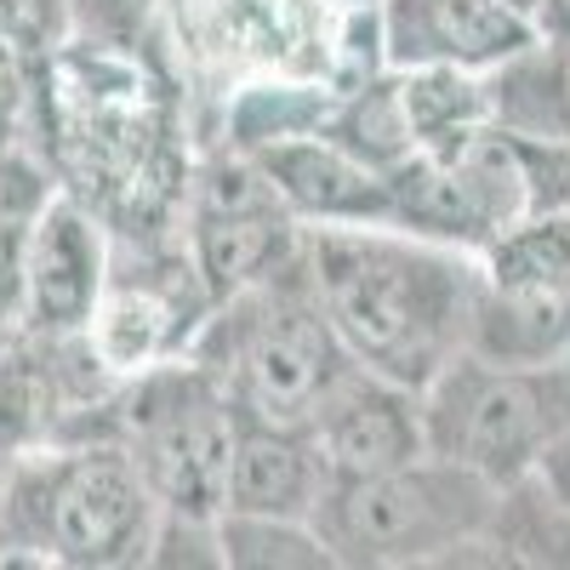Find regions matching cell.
<instances>
[{
	"mask_svg": "<svg viewBox=\"0 0 570 570\" xmlns=\"http://www.w3.org/2000/svg\"><path fill=\"white\" fill-rule=\"evenodd\" d=\"M160 502L120 440H69L0 462V559L120 570L155 548Z\"/></svg>",
	"mask_w": 570,
	"mask_h": 570,
	"instance_id": "cell-4",
	"label": "cell"
},
{
	"mask_svg": "<svg viewBox=\"0 0 570 570\" xmlns=\"http://www.w3.org/2000/svg\"><path fill=\"white\" fill-rule=\"evenodd\" d=\"M109 285V228L75 195L46 200L23 257V325L29 337H80Z\"/></svg>",
	"mask_w": 570,
	"mask_h": 570,
	"instance_id": "cell-12",
	"label": "cell"
},
{
	"mask_svg": "<svg viewBox=\"0 0 570 570\" xmlns=\"http://www.w3.org/2000/svg\"><path fill=\"white\" fill-rule=\"evenodd\" d=\"M183 354L217 376L240 416L274 428H308L354 371L337 325L320 303L303 246L268 279L234 292L228 303H212Z\"/></svg>",
	"mask_w": 570,
	"mask_h": 570,
	"instance_id": "cell-3",
	"label": "cell"
},
{
	"mask_svg": "<svg viewBox=\"0 0 570 570\" xmlns=\"http://www.w3.org/2000/svg\"><path fill=\"white\" fill-rule=\"evenodd\" d=\"M206 314H212V297L188 252H160L155 240H142V274H115V257H109V285L98 297L91 325L80 331V343L115 383H126V376L149 371L160 360H177L195 343Z\"/></svg>",
	"mask_w": 570,
	"mask_h": 570,
	"instance_id": "cell-10",
	"label": "cell"
},
{
	"mask_svg": "<svg viewBox=\"0 0 570 570\" xmlns=\"http://www.w3.org/2000/svg\"><path fill=\"white\" fill-rule=\"evenodd\" d=\"M325 485L320 451L308 428H274L240 416L228 462V502L223 513H257V519H308Z\"/></svg>",
	"mask_w": 570,
	"mask_h": 570,
	"instance_id": "cell-18",
	"label": "cell"
},
{
	"mask_svg": "<svg viewBox=\"0 0 570 570\" xmlns=\"http://www.w3.org/2000/svg\"><path fill=\"white\" fill-rule=\"evenodd\" d=\"M69 365H75V337H18L0 348V462L58 445L75 416L91 411L69 389Z\"/></svg>",
	"mask_w": 570,
	"mask_h": 570,
	"instance_id": "cell-16",
	"label": "cell"
},
{
	"mask_svg": "<svg viewBox=\"0 0 570 570\" xmlns=\"http://www.w3.org/2000/svg\"><path fill=\"white\" fill-rule=\"evenodd\" d=\"M183 252L195 263L200 285L212 303H228L234 292L268 279L285 257L303 246V223L274 206H252V212H183Z\"/></svg>",
	"mask_w": 570,
	"mask_h": 570,
	"instance_id": "cell-17",
	"label": "cell"
},
{
	"mask_svg": "<svg viewBox=\"0 0 570 570\" xmlns=\"http://www.w3.org/2000/svg\"><path fill=\"white\" fill-rule=\"evenodd\" d=\"M320 303L348 360L422 394L468 348L480 303V252L405 228H303Z\"/></svg>",
	"mask_w": 570,
	"mask_h": 570,
	"instance_id": "cell-2",
	"label": "cell"
},
{
	"mask_svg": "<svg viewBox=\"0 0 570 570\" xmlns=\"http://www.w3.org/2000/svg\"><path fill=\"white\" fill-rule=\"evenodd\" d=\"M58 195V177L23 149H0V325H23V257L29 234Z\"/></svg>",
	"mask_w": 570,
	"mask_h": 570,
	"instance_id": "cell-22",
	"label": "cell"
},
{
	"mask_svg": "<svg viewBox=\"0 0 570 570\" xmlns=\"http://www.w3.org/2000/svg\"><path fill=\"white\" fill-rule=\"evenodd\" d=\"M217 548L234 570H325L337 564L331 548L314 537L308 519H257V513H223Z\"/></svg>",
	"mask_w": 570,
	"mask_h": 570,
	"instance_id": "cell-24",
	"label": "cell"
},
{
	"mask_svg": "<svg viewBox=\"0 0 570 570\" xmlns=\"http://www.w3.org/2000/svg\"><path fill=\"white\" fill-rule=\"evenodd\" d=\"M308 440L320 451L325 480H365V473L405 468L428 451L422 394H411L400 383H383V376L354 365L348 383L308 422Z\"/></svg>",
	"mask_w": 570,
	"mask_h": 570,
	"instance_id": "cell-14",
	"label": "cell"
},
{
	"mask_svg": "<svg viewBox=\"0 0 570 570\" xmlns=\"http://www.w3.org/2000/svg\"><path fill=\"white\" fill-rule=\"evenodd\" d=\"M177 18L195 23V52L212 63H263L274 75L331 80L337 35L325 23V0H195Z\"/></svg>",
	"mask_w": 570,
	"mask_h": 570,
	"instance_id": "cell-13",
	"label": "cell"
},
{
	"mask_svg": "<svg viewBox=\"0 0 570 570\" xmlns=\"http://www.w3.org/2000/svg\"><path fill=\"white\" fill-rule=\"evenodd\" d=\"M257 166L303 228H389L394 217L389 171H371L320 131L268 142L257 149Z\"/></svg>",
	"mask_w": 570,
	"mask_h": 570,
	"instance_id": "cell-15",
	"label": "cell"
},
{
	"mask_svg": "<svg viewBox=\"0 0 570 570\" xmlns=\"http://www.w3.org/2000/svg\"><path fill=\"white\" fill-rule=\"evenodd\" d=\"M46 63L52 46L35 0H0V149H18L23 126L40 120Z\"/></svg>",
	"mask_w": 570,
	"mask_h": 570,
	"instance_id": "cell-23",
	"label": "cell"
},
{
	"mask_svg": "<svg viewBox=\"0 0 570 570\" xmlns=\"http://www.w3.org/2000/svg\"><path fill=\"white\" fill-rule=\"evenodd\" d=\"M389 228L485 252L513 223H525V171H519L513 137L485 126L451 155H411L400 171H389Z\"/></svg>",
	"mask_w": 570,
	"mask_h": 570,
	"instance_id": "cell-9",
	"label": "cell"
},
{
	"mask_svg": "<svg viewBox=\"0 0 570 570\" xmlns=\"http://www.w3.org/2000/svg\"><path fill=\"white\" fill-rule=\"evenodd\" d=\"M35 131L63 195H75L109 234L155 240L188 195L171 91L115 40L52 46Z\"/></svg>",
	"mask_w": 570,
	"mask_h": 570,
	"instance_id": "cell-1",
	"label": "cell"
},
{
	"mask_svg": "<svg viewBox=\"0 0 570 570\" xmlns=\"http://www.w3.org/2000/svg\"><path fill=\"white\" fill-rule=\"evenodd\" d=\"M400 104L416 137V155H451L473 131L497 126L491 115V80L473 69H394Z\"/></svg>",
	"mask_w": 570,
	"mask_h": 570,
	"instance_id": "cell-19",
	"label": "cell"
},
{
	"mask_svg": "<svg viewBox=\"0 0 570 570\" xmlns=\"http://www.w3.org/2000/svg\"><path fill=\"white\" fill-rule=\"evenodd\" d=\"M331 98H337L331 80H297V75L234 86L228 104H223V142L240 149V155H257V149H268V142L308 137V131L325 126Z\"/></svg>",
	"mask_w": 570,
	"mask_h": 570,
	"instance_id": "cell-21",
	"label": "cell"
},
{
	"mask_svg": "<svg viewBox=\"0 0 570 570\" xmlns=\"http://www.w3.org/2000/svg\"><path fill=\"white\" fill-rule=\"evenodd\" d=\"M468 354L542 365L570 354V217H525L480 252Z\"/></svg>",
	"mask_w": 570,
	"mask_h": 570,
	"instance_id": "cell-8",
	"label": "cell"
},
{
	"mask_svg": "<svg viewBox=\"0 0 570 570\" xmlns=\"http://www.w3.org/2000/svg\"><path fill=\"white\" fill-rule=\"evenodd\" d=\"M531 485L548 497V502H559V508H570V428L542 451V462L531 468Z\"/></svg>",
	"mask_w": 570,
	"mask_h": 570,
	"instance_id": "cell-26",
	"label": "cell"
},
{
	"mask_svg": "<svg viewBox=\"0 0 570 570\" xmlns=\"http://www.w3.org/2000/svg\"><path fill=\"white\" fill-rule=\"evenodd\" d=\"M531 23H537V40L570 52V0H542V7L531 12Z\"/></svg>",
	"mask_w": 570,
	"mask_h": 570,
	"instance_id": "cell-27",
	"label": "cell"
},
{
	"mask_svg": "<svg viewBox=\"0 0 570 570\" xmlns=\"http://www.w3.org/2000/svg\"><path fill=\"white\" fill-rule=\"evenodd\" d=\"M320 137H331L337 149H348L371 171H400L416 155V137H411V120H405V104H400V75L376 69V75L343 86L337 98H331Z\"/></svg>",
	"mask_w": 570,
	"mask_h": 570,
	"instance_id": "cell-20",
	"label": "cell"
},
{
	"mask_svg": "<svg viewBox=\"0 0 570 570\" xmlns=\"http://www.w3.org/2000/svg\"><path fill=\"white\" fill-rule=\"evenodd\" d=\"M508 7H513V12H525V18H531V12L542 7V0H508Z\"/></svg>",
	"mask_w": 570,
	"mask_h": 570,
	"instance_id": "cell-28",
	"label": "cell"
},
{
	"mask_svg": "<svg viewBox=\"0 0 570 570\" xmlns=\"http://www.w3.org/2000/svg\"><path fill=\"white\" fill-rule=\"evenodd\" d=\"M508 137L519 171H525V217H570V137H531V131Z\"/></svg>",
	"mask_w": 570,
	"mask_h": 570,
	"instance_id": "cell-25",
	"label": "cell"
},
{
	"mask_svg": "<svg viewBox=\"0 0 570 570\" xmlns=\"http://www.w3.org/2000/svg\"><path fill=\"white\" fill-rule=\"evenodd\" d=\"M564 428H570V354L542 365H497L462 348L422 389L428 451L485 473L502 491L531 480V468Z\"/></svg>",
	"mask_w": 570,
	"mask_h": 570,
	"instance_id": "cell-7",
	"label": "cell"
},
{
	"mask_svg": "<svg viewBox=\"0 0 570 570\" xmlns=\"http://www.w3.org/2000/svg\"><path fill=\"white\" fill-rule=\"evenodd\" d=\"M502 485L451 456L422 451L405 468L365 480H325L308 513L337 564H440L456 548L491 542Z\"/></svg>",
	"mask_w": 570,
	"mask_h": 570,
	"instance_id": "cell-5",
	"label": "cell"
},
{
	"mask_svg": "<svg viewBox=\"0 0 570 570\" xmlns=\"http://www.w3.org/2000/svg\"><path fill=\"white\" fill-rule=\"evenodd\" d=\"M234 434H240V411L188 354L126 376L109 394V440L131 451L142 485L171 519H200V525L223 519Z\"/></svg>",
	"mask_w": 570,
	"mask_h": 570,
	"instance_id": "cell-6",
	"label": "cell"
},
{
	"mask_svg": "<svg viewBox=\"0 0 570 570\" xmlns=\"http://www.w3.org/2000/svg\"><path fill=\"white\" fill-rule=\"evenodd\" d=\"M12 337H18V331H12V325H0V348H7Z\"/></svg>",
	"mask_w": 570,
	"mask_h": 570,
	"instance_id": "cell-29",
	"label": "cell"
},
{
	"mask_svg": "<svg viewBox=\"0 0 570 570\" xmlns=\"http://www.w3.org/2000/svg\"><path fill=\"white\" fill-rule=\"evenodd\" d=\"M376 40L389 69L491 75L537 46V23L508 0H376Z\"/></svg>",
	"mask_w": 570,
	"mask_h": 570,
	"instance_id": "cell-11",
	"label": "cell"
}]
</instances>
